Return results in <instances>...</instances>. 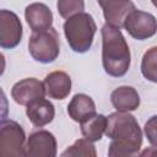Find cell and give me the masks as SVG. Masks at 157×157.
Segmentation results:
<instances>
[{
    "mask_svg": "<svg viewBox=\"0 0 157 157\" xmlns=\"http://www.w3.org/2000/svg\"><path fill=\"white\" fill-rule=\"evenodd\" d=\"M104 134L110 139L108 156L125 157L137 155L142 145V131L129 112H115L107 117Z\"/></svg>",
    "mask_w": 157,
    "mask_h": 157,
    "instance_id": "6da1fadb",
    "label": "cell"
},
{
    "mask_svg": "<svg viewBox=\"0 0 157 157\" xmlns=\"http://www.w3.org/2000/svg\"><path fill=\"white\" fill-rule=\"evenodd\" d=\"M102 34V64L104 71L112 77L124 76L130 67L131 55L129 45L118 27L104 25Z\"/></svg>",
    "mask_w": 157,
    "mask_h": 157,
    "instance_id": "7a4b0ae2",
    "label": "cell"
},
{
    "mask_svg": "<svg viewBox=\"0 0 157 157\" xmlns=\"http://www.w3.org/2000/svg\"><path fill=\"white\" fill-rule=\"evenodd\" d=\"M96 31L97 25L87 12L75 13L64 22V34L75 53L82 54L91 49Z\"/></svg>",
    "mask_w": 157,
    "mask_h": 157,
    "instance_id": "3957f363",
    "label": "cell"
},
{
    "mask_svg": "<svg viewBox=\"0 0 157 157\" xmlns=\"http://www.w3.org/2000/svg\"><path fill=\"white\" fill-rule=\"evenodd\" d=\"M28 52L38 63H53L60 53V40L55 28L49 27L44 31L32 32L28 40Z\"/></svg>",
    "mask_w": 157,
    "mask_h": 157,
    "instance_id": "277c9868",
    "label": "cell"
},
{
    "mask_svg": "<svg viewBox=\"0 0 157 157\" xmlns=\"http://www.w3.org/2000/svg\"><path fill=\"white\" fill-rule=\"evenodd\" d=\"M26 134L15 120H6L0 126V157L25 156Z\"/></svg>",
    "mask_w": 157,
    "mask_h": 157,
    "instance_id": "5b68a950",
    "label": "cell"
},
{
    "mask_svg": "<svg viewBox=\"0 0 157 157\" xmlns=\"http://www.w3.org/2000/svg\"><path fill=\"white\" fill-rule=\"evenodd\" d=\"M123 27L125 31L137 40H145L156 34L157 23L156 17L150 13L137 9L130 11L124 18Z\"/></svg>",
    "mask_w": 157,
    "mask_h": 157,
    "instance_id": "8992f818",
    "label": "cell"
},
{
    "mask_svg": "<svg viewBox=\"0 0 157 157\" xmlns=\"http://www.w3.org/2000/svg\"><path fill=\"white\" fill-rule=\"evenodd\" d=\"M23 29L18 16L10 10H0V48L13 49L22 39Z\"/></svg>",
    "mask_w": 157,
    "mask_h": 157,
    "instance_id": "52a82bcc",
    "label": "cell"
},
{
    "mask_svg": "<svg viewBox=\"0 0 157 157\" xmlns=\"http://www.w3.org/2000/svg\"><path fill=\"white\" fill-rule=\"evenodd\" d=\"M25 156L28 157H55L56 140L48 130H36L29 134L26 144Z\"/></svg>",
    "mask_w": 157,
    "mask_h": 157,
    "instance_id": "ba28073f",
    "label": "cell"
},
{
    "mask_svg": "<svg viewBox=\"0 0 157 157\" xmlns=\"http://www.w3.org/2000/svg\"><path fill=\"white\" fill-rule=\"evenodd\" d=\"M45 90L43 82L34 77H27L17 81L11 88V97L20 105H27L29 102L43 98Z\"/></svg>",
    "mask_w": 157,
    "mask_h": 157,
    "instance_id": "9c48e42d",
    "label": "cell"
},
{
    "mask_svg": "<svg viewBox=\"0 0 157 157\" xmlns=\"http://www.w3.org/2000/svg\"><path fill=\"white\" fill-rule=\"evenodd\" d=\"M103 11L107 25L113 27H123L124 18L135 7L131 0H97Z\"/></svg>",
    "mask_w": 157,
    "mask_h": 157,
    "instance_id": "30bf717a",
    "label": "cell"
},
{
    "mask_svg": "<svg viewBox=\"0 0 157 157\" xmlns=\"http://www.w3.org/2000/svg\"><path fill=\"white\" fill-rule=\"evenodd\" d=\"M26 107V115L36 128L48 125L55 117V108L53 103L44 97L29 102Z\"/></svg>",
    "mask_w": 157,
    "mask_h": 157,
    "instance_id": "8fae6325",
    "label": "cell"
},
{
    "mask_svg": "<svg viewBox=\"0 0 157 157\" xmlns=\"http://www.w3.org/2000/svg\"><path fill=\"white\" fill-rule=\"evenodd\" d=\"M25 18L32 32L48 29L53 25V12L43 2L29 4L25 10Z\"/></svg>",
    "mask_w": 157,
    "mask_h": 157,
    "instance_id": "7c38bea8",
    "label": "cell"
},
{
    "mask_svg": "<svg viewBox=\"0 0 157 157\" xmlns=\"http://www.w3.org/2000/svg\"><path fill=\"white\" fill-rule=\"evenodd\" d=\"M45 94L53 99H64L71 92V77L65 71H53L43 81Z\"/></svg>",
    "mask_w": 157,
    "mask_h": 157,
    "instance_id": "4fadbf2b",
    "label": "cell"
},
{
    "mask_svg": "<svg viewBox=\"0 0 157 157\" xmlns=\"http://www.w3.org/2000/svg\"><path fill=\"white\" fill-rule=\"evenodd\" d=\"M67 114L74 121L82 123L96 114V104L90 96L77 93L67 104Z\"/></svg>",
    "mask_w": 157,
    "mask_h": 157,
    "instance_id": "5bb4252c",
    "label": "cell"
},
{
    "mask_svg": "<svg viewBox=\"0 0 157 157\" xmlns=\"http://www.w3.org/2000/svg\"><path fill=\"white\" fill-rule=\"evenodd\" d=\"M112 105L117 112H132L140 105V96L131 86H120L110 94Z\"/></svg>",
    "mask_w": 157,
    "mask_h": 157,
    "instance_id": "9a60e30c",
    "label": "cell"
},
{
    "mask_svg": "<svg viewBox=\"0 0 157 157\" xmlns=\"http://www.w3.org/2000/svg\"><path fill=\"white\" fill-rule=\"evenodd\" d=\"M81 124V132L83 137L87 140L94 142L99 141L104 134L105 130V124H107V117L103 114H94L90 119L80 123Z\"/></svg>",
    "mask_w": 157,
    "mask_h": 157,
    "instance_id": "2e32d148",
    "label": "cell"
},
{
    "mask_svg": "<svg viewBox=\"0 0 157 157\" xmlns=\"http://www.w3.org/2000/svg\"><path fill=\"white\" fill-rule=\"evenodd\" d=\"M61 156L64 157H96L97 152H96V147L92 144V141L85 139H78L74 142V145L69 146L63 153Z\"/></svg>",
    "mask_w": 157,
    "mask_h": 157,
    "instance_id": "e0dca14e",
    "label": "cell"
},
{
    "mask_svg": "<svg viewBox=\"0 0 157 157\" xmlns=\"http://www.w3.org/2000/svg\"><path fill=\"white\" fill-rule=\"evenodd\" d=\"M156 47L145 53L141 61V72L146 80L156 82Z\"/></svg>",
    "mask_w": 157,
    "mask_h": 157,
    "instance_id": "ac0fdd59",
    "label": "cell"
},
{
    "mask_svg": "<svg viewBox=\"0 0 157 157\" xmlns=\"http://www.w3.org/2000/svg\"><path fill=\"white\" fill-rule=\"evenodd\" d=\"M56 9L63 18H67L75 13L83 12L85 1L83 0H58Z\"/></svg>",
    "mask_w": 157,
    "mask_h": 157,
    "instance_id": "d6986e66",
    "label": "cell"
},
{
    "mask_svg": "<svg viewBox=\"0 0 157 157\" xmlns=\"http://www.w3.org/2000/svg\"><path fill=\"white\" fill-rule=\"evenodd\" d=\"M9 117V102L4 90L0 87V126L7 120Z\"/></svg>",
    "mask_w": 157,
    "mask_h": 157,
    "instance_id": "ffe728a7",
    "label": "cell"
},
{
    "mask_svg": "<svg viewBox=\"0 0 157 157\" xmlns=\"http://www.w3.org/2000/svg\"><path fill=\"white\" fill-rule=\"evenodd\" d=\"M145 134L148 141L151 142L152 147H155L156 145V117L155 115L145 124Z\"/></svg>",
    "mask_w": 157,
    "mask_h": 157,
    "instance_id": "44dd1931",
    "label": "cell"
},
{
    "mask_svg": "<svg viewBox=\"0 0 157 157\" xmlns=\"http://www.w3.org/2000/svg\"><path fill=\"white\" fill-rule=\"evenodd\" d=\"M5 66H6L5 56H4V54L0 52V76L4 74V71H5Z\"/></svg>",
    "mask_w": 157,
    "mask_h": 157,
    "instance_id": "7402d4cb",
    "label": "cell"
}]
</instances>
